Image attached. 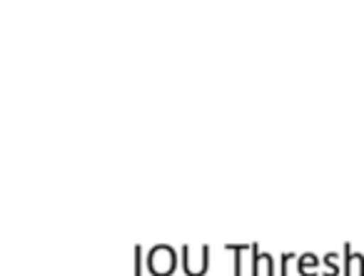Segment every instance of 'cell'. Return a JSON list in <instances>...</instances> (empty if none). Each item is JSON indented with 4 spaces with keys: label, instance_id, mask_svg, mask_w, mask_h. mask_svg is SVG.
<instances>
[{
    "label": "cell",
    "instance_id": "obj_1",
    "mask_svg": "<svg viewBox=\"0 0 364 276\" xmlns=\"http://www.w3.org/2000/svg\"><path fill=\"white\" fill-rule=\"evenodd\" d=\"M177 251L170 246H155V249L147 254V269L155 276H172L177 269Z\"/></svg>",
    "mask_w": 364,
    "mask_h": 276
},
{
    "label": "cell",
    "instance_id": "obj_2",
    "mask_svg": "<svg viewBox=\"0 0 364 276\" xmlns=\"http://www.w3.org/2000/svg\"><path fill=\"white\" fill-rule=\"evenodd\" d=\"M182 266H185V274L188 276H203L205 269H208V251L200 249H185V259H182Z\"/></svg>",
    "mask_w": 364,
    "mask_h": 276
}]
</instances>
